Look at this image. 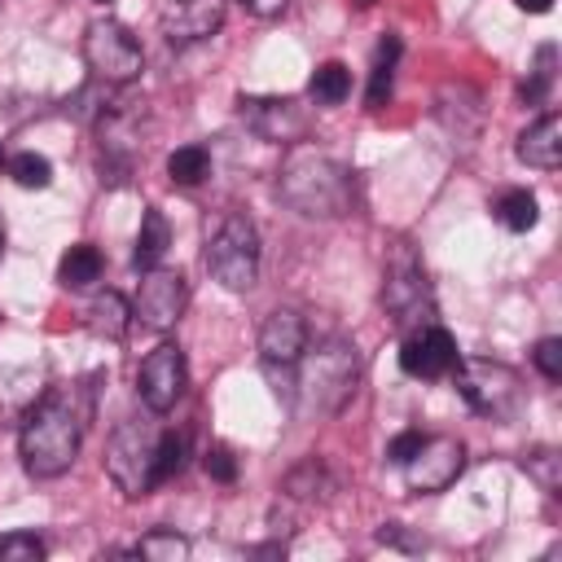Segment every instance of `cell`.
<instances>
[{
    "instance_id": "obj_1",
    "label": "cell",
    "mask_w": 562,
    "mask_h": 562,
    "mask_svg": "<svg viewBox=\"0 0 562 562\" xmlns=\"http://www.w3.org/2000/svg\"><path fill=\"white\" fill-rule=\"evenodd\" d=\"M88 426V404L75 400V386L48 391L40 404L26 408L22 430H18V457L31 479H57L75 465L79 443Z\"/></svg>"
},
{
    "instance_id": "obj_2",
    "label": "cell",
    "mask_w": 562,
    "mask_h": 562,
    "mask_svg": "<svg viewBox=\"0 0 562 562\" xmlns=\"http://www.w3.org/2000/svg\"><path fill=\"white\" fill-rule=\"evenodd\" d=\"M277 193L307 220H338L351 211L356 184L338 158L321 149H294L277 176Z\"/></svg>"
},
{
    "instance_id": "obj_3",
    "label": "cell",
    "mask_w": 562,
    "mask_h": 562,
    "mask_svg": "<svg viewBox=\"0 0 562 562\" xmlns=\"http://www.w3.org/2000/svg\"><path fill=\"white\" fill-rule=\"evenodd\" d=\"M303 373H299V391L307 395V404H316L321 413H338L360 382V356L347 338H329L316 351L299 356Z\"/></svg>"
},
{
    "instance_id": "obj_4",
    "label": "cell",
    "mask_w": 562,
    "mask_h": 562,
    "mask_svg": "<svg viewBox=\"0 0 562 562\" xmlns=\"http://www.w3.org/2000/svg\"><path fill=\"white\" fill-rule=\"evenodd\" d=\"M206 272L233 294H246L259 281V233L241 211H228L215 224L206 241Z\"/></svg>"
},
{
    "instance_id": "obj_5",
    "label": "cell",
    "mask_w": 562,
    "mask_h": 562,
    "mask_svg": "<svg viewBox=\"0 0 562 562\" xmlns=\"http://www.w3.org/2000/svg\"><path fill=\"white\" fill-rule=\"evenodd\" d=\"M79 53H83V66L92 70V79H101V83H110V88L136 83L140 70H145V48H140V40H136L123 22H114V18L88 22Z\"/></svg>"
},
{
    "instance_id": "obj_6",
    "label": "cell",
    "mask_w": 562,
    "mask_h": 562,
    "mask_svg": "<svg viewBox=\"0 0 562 562\" xmlns=\"http://www.w3.org/2000/svg\"><path fill=\"white\" fill-rule=\"evenodd\" d=\"M154 448H158L154 422L127 417L123 426H114V435L105 443V470H110V483L127 501H140V496H149L158 487L154 483Z\"/></svg>"
},
{
    "instance_id": "obj_7",
    "label": "cell",
    "mask_w": 562,
    "mask_h": 562,
    "mask_svg": "<svg viewBox=\"0 0 562 562\" xmlns=\"http://www.w3.org/2000/svg\"><path fill=\"white\" fill-rule=\"evenodd\" d=\"M452 378L461 400L487 422H509L522 408V378L501 360H457Z\"/></svg>"
},
{
    "instance_id": "obj_8",
    "label": "cell",
    "mask_w": 562,
    "mask_h": 562,
    "mask_svg": "<svg viewBox=\"0 0 562 562\" xmlns=\"http://www.w3.org/2000/svg\"><path fill=\"white\" fill-rule=\"evenodd\" d=\"M382 312L391 316L395 329H417V325H430L435 316V299H430V281L422 272V263L413 259V250L400 241L386 272H382Z\"/></svg>"
},
{
    "instance_id": "obj_9",
    "label": "cell",
    "mask_w": 562,
    "mask_h": 562,
    "mask_svg": "<svg viewBox=\"0 0 562 562\" xmlns=\"http://www.w3.org/2000/svg\"><path fill=\"white\" fill-rule=\"evenodd\" d=\"M189 303V281L176 268H145L140 285H136V303H132V321H140L145 329H171L184 316Z\"/></svg>"
},
{
    "instance_id": "obj_10",
    "label": "cell",
    "mask_w": 562,
    "mask_h": 562,
    "mask_svg": "<svg viewBox=\"0 0 562 562\" xmlns=\"http://www.w3.org/2000/svg\"><path fill=\"white\" fill-rule=\"evenodd\" d=\"M465 470V443L452 435H430L422 439V448L404 461V483L417 496H435L443 487H452Z\"/></svg>"
},
{
    "instance_id": "obj_11",
    "label": "cell",
    "mask_w": 562,
    "mask_h": 562,
    "mask_svg": "<svg viewBox=\"0 0 562 562\" xmlns=\"http://www.w3.org/2000/svg\"><path fill=\"white\" fill-rule=\"evenodd\" d=\"M184 386H189V364L176 342H158L136 369V391L149 413H171L180 404Z\"/></svg>"
},
{
    "instance_id": "obj_12",
    "label": "cell",
    "mask_w": 562,
    "mask_h": 562,
    "mask_svg": "<svg viewBox=\"0 0 562 562\" xmlns=\"http://www.w3.org/2000/svg\"><path fill=\"white\" fill-rule=\"evenodd\" d=\"M237 114L259 140L272 145H299L307 136V114L294 97H241Z\"/></svg>"
},
{
    "instance_id": "obj_13",
    "label": "cell",
    "mask_w": 562,
    "mask_h": 562,
    "mask_svg": "<svg viewBox=\"0 0 562 562\" xmlns=\"http://www.w3.org/2000/svg\"><path fill=\"white\" fill-rule=\"evenodd\" d=\"M457 342H452V334L443 329V325H417V329H408V338H404V347H400V369L404 373H413V378H443V373H452L457 369Z\"/></svg>"
},
{
    "instance_id": "obj_14",
    "label": "cell",
    "mask_w": 562,
    "mask_h": 562,
    "mask_svg": "<svg viewBox=\"0 0 562 562\" xmlns=\"http://www.w3.org/2000/svg\"><path fill=\"white\" fill-rule=\"evenodd\" d=\"M303 351H307V321H303V312H294V307L268 312L263 325H259V356H263V364L294 369Z\"/></svg>"
},
{
    "instance_id": "obj_15",
    "label": "cell",
    "mask_w": 562,
    "mask_h": 562,
    "mask_svg": "<svg viewBox=\"0 0 562 562\" xmlns=\"http://www.w3.org/2000/svg\"><path fill=\"white\" fill-rule=\"evenodd\" d=\"M162 35L171 44H198L211 40L224 22V0H167L162 4Z\"/></svg>"
},
{
    "instance_id": "obj_16",
    "label": "cell",
    "mask_w": 562,
    "mask_h": 562,
    "mask_svg": "<svg viewBox=\"0 0 562 562\" xmlns=\"http://www.w3.org/2000/svg\"><path fill=\"white\" fill-rule=\"evenodd\" d=\"M514 154H518V162H527V167H536V171H558V167H562V114H558V110L540 114V119L518 136Z\"/></svg>"
},
{
    "instance_id": "obj_17",
    "label": "cell",
    "mask_w": 562,
    "mask_h": 562,
    "mask_svg": "<svg viewBox=\"0 0 562 562\" xmlns=\"http://www.w3.org/2000/svg\"><path fill=\"white\" fill-rule=\"evenodd\" d=\"M83 316H88V329H92L97 338H123L127 325H132V307H127V299H123L119 290L92 294L88 307H83Z\"/></svg>"
},
{
    "instance_id": "obj_18",
    "label": "cell",
    "mask_w": 562,
    "mask_h": 562,
    "mask_svg": "<svg viewBox=\"0 0 562 562\" xmlns=\"http://www.w3.org/2000/svg\"><path fill=\"white\" fill-rule=\"evenodd\" d=\"M167 246H171V224H167V215L162 211H145L140 215V233H136V246H132V263L145 272V268H158L162 263V255H167Z\"/></svg>"
},
{
    "instance_id": "obj_19",
    "label": "cell",
    "mask_w": 562,
    "mask_h": 562,
    "mask_svg": "<svg viewBox=\"0 0 562 562\" xmlns=\"http://www.w3.org/2000/svg\"><path fill=\"white\" fill-rule=\"evenodd\" d=\"M492 215H496L501 228L527 233V228H536V220H540V202H536L531 189H505V193L492 202Z\"/></svg>"
},
{
    "instance_id": "obj_20",
    "label": "cell",
    "mask_w": 562,
    "mask_h": 562,
    "mask_svg": "<svg viewBox=\"0 0 562 562\" xmlns=\"http://www.w3.org/2000/svg\"><path fill=\"white\" fill-rule=\"evenodd\" d=\"M101 250L97 246H88V241H75L66 255H61V263H57V281L66 285V290H88L97 277H101Z\"/></svg>"
},
{
    "instance_id": "obj_21",
    "label": "cell",
    "mask_w": 562,
    "mask_h": 562,
    "mask_svg": "<svg viewBox=\"0 0 562 562\" xmlns=\"http://www.w3.org/2000/svg\"><path fill=\"white\" fill-rule=\"evenodd\" d=\"M329 492H334V479L321 457H307L285 474V496H294V501H325Z\"/></svg>"
},
{
    "instance_id": "obj_22",
    "label": "cell",
    "mask_w": 562,
    "mask_h": 562,
    "mask_svg": "<svg viewBox=\"0 0 562 562\" xmlns=\"http://www.w3.org/2000/svg\"><path fill=\"white\" fill-rule=\"evenodd\" d=\"M395 57H400V40L386 35L373 53V75H369V92H364V105L369 110H382L386 97H391V79H395Z\"/></svg>"
},
{
    "instance_id": "obj_23",
    "label": "cell",
    "mask_w": 562,
    "mask_h": 562,
    "mask_svg": "<svg viewBox=\"0 0 562 562\" xmlns=\"http://www.w3.org/2000/svg\"><path fill=\"white\" fill-rule=\"evenodd\" d=\"M307 92H312V101H321V105H342V101L351 97V70H347L342 61H321V66L312 70Z\"/></svg>"
},
{
    "instance_id": "obj_24",
    "label": "cell",
    "mask_w": 562,
    "mask_h": 562,
    "mask_svg": "<svg viewBox=\"0 0 562 562\" xmlns=\"http://www.w3.org/2000/svg\"><path fill=\"white\" fill-rule=\"evenodd\" d=\"M167 176H171V184H184V189L202 184L211 176V149L206 145H180V149H171Z\"/></svg>"
},
{
    "instance_id": "obj_25",
    "label": "cell",
    "mask_w": 562,
    "mask_h": 562,
    "mask_svg": "<svg viewBox=\"0 0 562 562\" xmlns=\"http://www.w3.org/2000/svg\"><path fill=\"white\" fill-rule=\"evenodd\" d=\"M189 549H193V544H189L180 531L154 527V531H145V536L136 540L132 558H145V562H184V558H189Z\"/></svg>"
},
{
    "instance_id": "obj_26",
    "label": "cell",
    "mask_w": 562,
    "mask_h": 562,
    "mask_svg": "<svg viewBox=\"0 0 562 562\" xmlns=\"http://www.w3.org/2000/svg\"><path fill=\"white\" fill-rule=\"evenodd\" d=\"M189 457V439L180 430H158V448H154V483H167L184 470Z\"/></svg>"
},
{
    "instance_id": "obj_27",
    "label": "cell",
    "mask_w": 562,
    "mask_h": 562,
    "mask_svg": "<svg viewBox=\"0 0 562 562\" xmlns=\"http://www.w3.org/2000/svg\"><path fill=\"white\" fill-rule=\"evenodd\" d=\"M4 167H9L13 184H22V189H48V184H53V162H48L44 154L22 149V154H13Z\"/></svg>"
},
{
    "instance_id": "obj_28",
    "label": "cell",
    "mask_w": 562,
    "mask_h": 562,
    "mask_svg": "<svg viewBox=\"0 0 562 562\" xmlns=\"http://www.w3.org/2000/svg\"><path fill=\"white\" fill-rule=\"evenodd\" d=\"M522 470H527V479H536L549 496H558V487H562V452H558V448H536V452H527Z\"/></svg>"
},
{
    "instance_id": "obj_29",
    "label": "cell",
    "mask_w": 562,
    "mask_h": 562,
    "mask_svg": "<svg viewBox=\"0 0 562 562\" xmlns=\"http://www.w3.org/2000/svg\"><path fill=\"white\" fill-rule=\"evenodd\" d=\"M553 61H558V53H553V44H544V48L536 53L531 79L518 88V97H522L527 105H536V101H544V97H549V88H553Z\"/></svg>"
},
{
    "instance_id": "obj_30",
    "label": "cell",
    "mask_w": 562,
    "mask_h": 562,
    "mask_svg": "<svg viewBox=\"0 0 562 562\" xmlns=\"http://www.w3.org/2000/svg\"><path fill=\"white\" fill-rule=\"evenodd\" d=\"M48 553V544L35 531H9L0 536V562H40Z\"/></svg>"
},
{
    "instance_id": "obj_31",
    "label": "cell",
    "mask_w": 562,
    "mask_h": 562,
    "mask_svg": "<svg viewBox=\"0 0 562 562\" xmlns=\"http://www.w3.org/2000/svg\"><path fill=\"white\" fill-rule=\"evenodd\" d=\"M202 470H206L215 483H233V479H237V457H233L224 443H211V448L202 452Z\"/></svg>"
},
{
    "instance_id": "obj_32",
    "label": "cell",
    "mask_w": 562,
    "mask_h": 562,
    "mask_svg": "<svg viewBox=\"0 0 562 562\" xmlns=\"http://www.w3.org/2000/svg\"><path fill=\"white\" fill-rule=\"evenodd\" d=\"M531 360H536V369H540L549 382H558V378H562V338H540L536 351H531Z\"/></svg>"
},
{
    "instance_id": "obj_33",
    "label": "cell",
    "mask_w": 562,
    "mask_h": 562,
    "mask_svg": "<svg viewBox=\"0 0 562 562\" xmlns=\"http://www.w3.org/2000/svg\"><path fill=\"white\" fill-rule=\"evenodd\" d=\"M422 439H426L422 430H400V435H395V439L386 443V461H395V465H404V461H408V457H413V452L422 448Z\"/></svg>"
},
{
    "instance_id": "obj_34",
    "label": "cell",
    "mask_w": 562,
    "mask_h": 562,
    "mask_svg": "<svg viewBox=\"0 0 562 562\" xmlns=\"http://www.w3.org/2000/svg\"><path fill=\"white\" fill-rule=\"evenodd\" d=\"M246 13H255V18H277V13H285V4L290 0H237Z\"/></svg>"
},
{
    "instance_id": "obj_35",
    "label": "cell",
    "mask_w": 562,
    "mask_h": 562,
    "mask_svg": "<svg viewBox=\"0 0 562 562\" xmlns=\"http://www.w3.org/2000/svg\"><path fill=\"white\" fill-rule=\"evenodd\" d=\"M378 540H382V544H400V549H422L417 540H408V536L400 531V522H382V527H378Z\"/></svg>"
},
{
    "instance_id": "obj_36",
    "label": "cell",
    "mask_w": 562,
    "mask_h": 562,
    "mask_svg": "<svg viewBox=\"0 0 562 562\" xmlns=\"http://www.w3.org/2000/svg\"><path fill=\"white\" fill-rule=\"evenodd\" d=\"M518 9H522V13H549L553 0H518Z\"/></svg>"
},
{
    "instance_id": "obj_37",
    "label": "cell",
    "mask_w": 562,
    "mask_h": 562,
    "mask_svg": "<svg viewBox=\"0 0 562 562\" xmlns=\"http://www.w3.org/2000/svg\"><path fill=\"white\" fill-rule=\"evenodd\" d=\"M0 259H4V220H0Z\"/></svg>"
},
{
    "instance_id": "obj_38",
    "label": "cell",
    "mask_w": 562,
    "mask_h": 562,
    "mask_svg": "<svg viewBox=\"0 0 562 562\" xmlns=\"http://www.w3.org/2000/svg\"><path fill=\"white\" fill-rule=\"evenodd\" d=\"M356 4H360V9H369V4H373V0H356Z\"/></svg>"
},
{
    "instance_id": "obj_39",
    "label": "cell",
    "mask_w": 562,
    "mask_h": 562,
    "mask_svg": "<svg viewBox=\"0 0 562 562\" xmlns=\"http://www.w3.org/2000/svg\"><path fill=\"white\" fill-rule=\"evenodd\" d=\"M4 162H9V158H4V145H0V167H4Z\"/></svg>"
},
{
    "instance_id": "obj_40",
    "label": "cell",
    "mask_w": 562,
    "mask_h": 562,
    "mask_svg": "<svg viewBox=\"0 0 562 562\" xmlns=\"http://www.w3.org/2000/svg\"><path fill=\"white\" fill-rule=\"evenodd\" d=\"M92 4H114V0H92Z\"/></svg>"
}]
</instances>
